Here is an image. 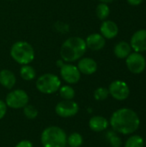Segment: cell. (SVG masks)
I'll return each instance as SVG.
<instances>
[{"mask_svg":"<svg viewBox=\"0 0 146 147\" xmlns=\"http://www.w3.org/2000/svg\"><path fill=\"white\" fill-rule=\"evenodd\" d=\"M108 121L106 118L99 115L91 117L89 121V127L94 132H102L108 128Z\"/></svg>","mask_w":146,"mask_h":147,"instance_id":"obj_15","label":"cell"},{"mask_svg":"<svg viewBox=\"0 0 146 147\" xmlns=\"http://www.w3.org/2000/svg\"><path fill=\"white\" fill-rule=\"evenodd\" d=\"M131 47L136 53L146 51V30L140 29L133 34L131 39Z\"/></svg>","mask_w":146,"mask_h":147,"instance_id":"obj_11","label":"cell"},{"mask_svg":"<svg viewBox=\"0 0 146 147\" xmlns=\"http://www.w3.org/2000/svg\"><path fill=\"white\" fill-rule=\"evenodd\" d=\"M63 65H64L63 59H62V60H58V61H57V65H58L59 67H61Z\"/></svg>","mask_w":146,"mask_h":147,"instance_id":"obj_29","label":"cell"},{"mask_svg":"<svg viewBox=\"0 0 146 147\" xmlns=\"http://www.w3.org/2000/svg\"><path fill=\"white\" fill-rule=\"evenodd\" d=\"M77 68L81 73L85 75H91L96 71L97 64L91 58H83L79 60L77 64Z\"/></svg>","mask_w":146,"mask_h":147,"instance_id":"obj_13","label":"cell"},{"mask_svg":"<svg viewBox=\"0 0 146 147\" xmlns=\"http://www.w3.org/2000/svg\"><path fill=\"white\" fill-rule=\"evenodd\" d=\"M85 43L88 48L93 51H99L104 47L106 41H105V38L102 34H91L87 37Z\"/></svg>","mask_w":146,"mask_h":147,"instance_id":"obj_12","label":"cell"},{"mask_svg":"<svg viewBox=\"0 0 146 147\" xmlns=\"http://www.w3.org/2000/svg\"><path fill=\"white\" fill-rule=\"evenodd\" d=\"M79 110L78 104L72 100H63L55 107L56 114L63 118H69L76 115Z\"/></svg>","mask_w":146,"mask_h":147,"instance_id":"obj_7","label":"cell"},{"mask_svg":"<svg viewBox=\"0 0 146 147\" xmlns=\"http://www.w3.org/2000/svg\"><path fill=\"white\" fill-rule=\"evenodd\" d=\"M60 76L64 81L70 84H77L81 78V72L77 66L71 64H64L60 67Z\"/></svg>","mask_w":146,"mask_h":147,"instance_id":"obj_10","label":"cell"},{"mask_svg":"<svg viewBox=\"0 0 146 147\" xmlns=\"http://www.w3.org/2000/svg\"><path fill=\"white\" fill-rule=\"evenodd\" d=\"M143 1H144V0H127V2H128L131 5H134V6L139 5Z\"/></svg>","mask_w":146,"mask_h":147,"instance_id":"obj_28","label":"cell"},{"mask_svg":"<svg viewBox=\"0 0 146 147\" xmlns=\"http://www.w3.org/2000/svg\"><path fill=\"white\" fill-rule=\"evenodd\" d=\"M99 1H101L102 3H111L113 0H99Z\"/></svg>","mask_w":146,"mask_h":147,"instance_id":"obj_30","label":"cell"},{"mask_svg":"<svg viewBox=\"0 0 146 147\" xmlns=\"http://www.w3.org/2000/svg\"><path fill=\"white\" fill-rule=\"evenodd\" d=\"M131 50L132 47L130 44H128L126 41H120L115 45L114 52L116 57L120 59H125L127 58V56L131 53Z\"/></svg>","mask_w":146,"mask_h":147,"instance_id":"obj_17","label":"cell"},{"mask_svg":"<svg viewBox=\"0 0 146 147\" xmlns=\"http://www.w3.org/2000/svg\"><path fill=\"white\" fill-rule=\"evenodd\" d=\"M83 143V139L78 133H73L67 138V144L70 147H80Z\"/></svg>","mask_w":146,"mask_h":147,"instance_id":"obj_21","label":"cell"},{"mask_svg":"<svg viewBox=\"0 0 146 147\" xmlns=\"http://www.w3.org/2000/svg\"><path fill=\"white\" fill-rule=\"evenodd\" d=\"M6 112H7V105L3 101L0 100V120L4 117Z\"/></svg>","mask_w":146,"mask_h":147,"instance_id":"obj_26","label":"cell"},{"mask_svg":"<svg viewBox=\"0 0 146 147\" xmlns=\"http://www.w3.org/2000/svg\"><path fill=\"white\" fill-rule=\"evenodd\" d=\"M126 64L128 70L134 74L143 72L146 66L145 59L139 53H130L126 58Z\"/></svg>","mask_w":146,"mask_h":147,"instance_id":"obj_8","label":"cell"},{"mask_svg":"<svg viewBox=\"0 0 146 147\" xmlns=\"http://www.w3.org/2000/svg\"><path fill=\"white\" fill-rule=\"evenodd\" d=\"M61 86V81L58 76L52 73H46L41 75L36 81L37 90L46 95L53 94L59 90Z\"/></svg>","mask_w":146,"mask_h":147,"instance_id":"obj_5","label":"cell"},{"mask_svg":"<svg viewBox=\"0 0 146 147\" xmlns=\"http://www.w3.org/2000/svg\"><path fill=\"white\" fill-rule=\"evenodd\" d=\"M110 125L114 132L127 135L135 133L139 129L140 120L135 111L123 108L113 113L110 118Z\"/></svg>","mask_w":146,"mask_h":147,"instance_id":"obj_1","label":"cell"},{"mask_svg":"<svg viewBox=\"0 0 146 147\" xmlns=\"http://www.w3.org/2000/svg\"><path fill=\"white\" fill-rule=\"evenodd\" d=\"M5 103L10 109H19L28 103V96L22 90H15L7 95Z\"/></svg>","mask_w":146,"mask_h":147,"instance_id":"obj_6","label":"cell"},{"mask_svg":"<svg viewBox=\"0 0 146 147\" xmlns=\"http://www.w3.org/2000/svg\"><path fill=\"white\" fill-rule=\"evenodd\" d=\"M23 114L24 115L29 119V120H33L34 118L37 117L38 115V111L37 109L33 106V105H29V104H27L24 108H23Z\"/></svg>","mask_w":146,"mask_h":147,"instance_id":"obj_24","label":"cell"},{"mask_svg":"<svg viewBox=\"0 0 146 147\" xmlns=\"http://www.w3.org/2000/svg\"><path fill=\"white\" fill-rule=\"evenodd\" d=\"M87 46L85 40L80 37H70L62 45L60 55L65 62H74L85 53Z\"/></svg>","mask_w":146,"mask_h":147,"instance_id":"obj_2","label":"cell"},{"mask_svg":"<svg viewBox=\"0 0 146 147\" xmlns=\"http://www.w3.org/2000/svg\"><path fill=\"white\" fill-rule=\"evenodd\" d=\"M15 147H34L33 144L29 140H22L20 141Z\"/></svg>","mask_w":146,"mask_h":147,"instance_id":"obj_27","label":"cell"},{"mask_svg":"<svg viewBox=\"0 0 146 147\" xmlns=\"http://www.w3.org/2000/svg\"><path fill=\"white\" fill-rule=\"evenodd\" d=\"M59 90L61 98H63L64 100H72L75 97V90L70 85L60 86Z\"/></svg>","mask_w":146,"mask_h":147,"instance_id":"obj_19","label":"cell"},{"mask_svg":"<svg viewBox=\"0 0 146 147\" xmlns=\"http://www.w3.org/2000/svg\"><path fill=\"white\" fill-rule=\"evenodd\" d=\"M20 75L24 80L31 81L35 78L36 72H35V70L34 69V67H32L31 65H23L20 70Z\"/></svg>","mask_w":146,"mask_h":147,"instance_id":"obj_18","label":"cell"},{"mask_svg":"<svg viewBox=\"0 0 146 147\" xmlns=\"http://www.w3.org/2000/svg\"><path fill=\"white\" fill-rule=\"evenodd\" d=\"M16 82L15 74L9 70H2L0 71V84L4 88L10 90L12 89Z\"/></svg>","mask_w":146,"mask_h":147,"instance_id":"obj_16","label":"cell"},{"mask_svg":"<svg viewBox=\"0 0 146 147\" xmlns=\"http://www.w3.org/2000/svg\"><path fill=\"white\" fill-rule=\"evenodd\" d=\"M109 94L118 101L126 100L130 94V89L126 83L121 80H116L111 83L108 88Z\"/></svg>","mask_w":146,"mask_h":147,"instance_id":"obj_9","label":"cell"},{"mask_svg":"<svg viewBox=\"0 0 146 147\" xmlns=\"http://www.w3.org/2000/svg\"><path fill=\"white\" fill-rule=\"evenodd\" d=\"M110 9L107 3H101L96 7V16L100 20H105L109 16Z\"/></svg>","mask_w":146,"mask_h":147,"instance_id":"obj_22","label":"cell"},{"mask_svg":"<svg viewBox=\"0 0 146 147\" xmlns=\"http://www.w3.org/2000/svg\"><path fill=\"white\" fill-rule=\"evenodd\" d=\"M108 95H109L108 90L104 87L97 88L94 92V97L97 101H103V100L107 99Z\"/></svg>","mask_w":146,"mask_h":147,"instance_id":"obj_25","label":"cell"},{"mask_svg":"<svg viewBox=\"0 0 146 147\" xmlns=\"http://www.w3.org/2000/svg\"><path fill=\"white\" fill-rule=\"evenodd\" d=\"M101 34L106 39L114 38L119 32L118 26L113 21H104L101 25Z\"/></svg>","mask_w":146,"mask_h":147,"instance_id":"obj_14","label":"cell"},{"mask_svg":"<svg viewBox=\"0 0 146 147\" xmlns=\"http://www.w3.org/2000/svg\"><path fill=\"white\" fill-rule=\"evenodd\" d=\"M10 56L20 65H28L34 59V50L27 41L19 40L12 45Z\"/></svg>","mask_w":146,"mask_h":147,"instance_id":"obj_4","label":"cell"},{"mask_svg":"<svg viewBox=\"0 0 146 147\" xmlns=\"http://www.w3.org/2000/svg\"><path fill=\"white\" fill-rule=\"evenodd\" d=\"M40 140L43 147H65L67 135L62 128L52 126L43 130Z\"/></svg>","mask_w":146,"mask_h":147,"instance_id":"obj_3","label":"cell"},{"mask_svg":"<svg viewBox=\"0 0 146 147\" xmlns=\"http://www.w3.org/2000/svg\"><path fill=\"white\" fill-rule=\"evenodd\" d=\"M110 146L112 147H120L122 145L121 139L118 136L116 132L114 131H108L106 135Z\"/></svg>","mask_w":146,"mask_h":147,"instance_id":"obj_23","label":"cell"},{"mask_svg":"<svg viewBox=\"0 0 146 147\" xmlns=\"http://www.w3.org/2000/svg\"><path fill=\"white\" fill-rule=\"evenodd\" d=\"M144 139L139 135L130 136L125 143V147H144Z\"/></svg>","mask_w":146,"mask_h":147,"instance_id":"obj_20","label":"cell"},{"mask_svg":"<svg viewBox=\"0 0 146 147\" xmlns=\"http://www.w3.org/2000/svg\"><path fill=\"white\" fill-rule=\"evenodd\" d=\"M145 142H146V141H145Z\"/></svg>","mask_w":146,"mask_h":147,"instance_id":"obj_31","label":"cell"}]
</instances>
